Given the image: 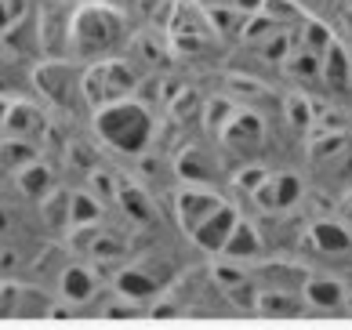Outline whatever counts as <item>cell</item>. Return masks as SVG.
<instances>
[{
    "label": "cell",
    "mask_w": 352,
    "mask_h": 330,
    "mask_svg": "<svg viewBox=\"0 0 352 330\" xmlns=\"http://www.w3.org/2000/svg\"><path fill=\"white\" fill-rule=\"evenodd\" d=\"M298 196H302V182L294 175H265V182L254 189V200L269 210L291 207V204H298Z\"/></svg>",
    "instance_id": "cell-7"
},
{
    "label": "cell",
    "mask_w": 352,
    "mask_h": 330,
    "mask_svg": "<svg viewBox=\"0 0 352 330\" xmlns=\"http://www.w3.org/2000/svg\"><path fill=\"white\" fill-rule=\"evenodd\" d=\"M309 243L316 247V254H349L352 250V226L345 218L316 221V226H309Z\"/></svg>",
    "instance_id": "cell-6"
},
{
    "label": "cell",
    "mask_w": 352,
    "mask_h": 330,
    "mask_svg": "<svg viewBox=\"0 0 352 330\" xmlns=\"http://www.w3.org/2000/svg\"><path fill=\"white\" fill-rule=\"evenodd\" d=\"M127 41V22L109 4H80L69 19V51L80 58H109Z\"/></svg>",
    "instance_id": "cell-1"
},
{
    "label": "cell",
    "mask_w": 352,
    "mask_h": 330,
    "mask_svg": "<svg viewBox=\"0 0 352 330\" xmlns=\"http://www.w3.org/2000/svg\"><path fill=\"white\" fill-rule=\"evenodd\" d=\"M349 309H352V290H349Z\"/></svg>",
    "instance_id": "cell-13"
},
{
    "label": "cell",
    "mask_w": 352,
    "mask_h": 330,
    "mask_svg": "<svg viewBox=\"0 0 352 330\" xmlns=\"http://www.w3.org/2000/svg\"><path fill=\"white\" fill-rule=\"evenodd\" d=\"M226 258H254L258 254V236H254V229L247 226V221L240 218V226H236V232L229 236V243H226V250H221Z\"/></svg>",
    "instance_id": "cell-8"
},
{
    "label": "cell",
    "mask_w": 352,
    "mask_h": 330,
    "mask_svg": "<svg viewBox=\"0 0 352 330\" xmlns=\"http://www.w3.org/2000/svg\"><path fill=\"white\" fill-rule=\"evenodd\" d=\"M197 4H204V8H240L243 15H251V11H262V4L265 0H197Z\"/></svg>",
    "instance_id": "cell-11"
},
{
    "label": "cell",
    "mask_w": 352,
    "mask_h": 330,
    "mask_svg": "<svg viewBox=\"0 0 352 330\" xmlns=\"http://www.w3.org/2000/svg\"><path fill=\"white\" fill-rule=\"evenodd\" d=\"M302 298L309 309H320V312H338V309H349V290L342 280H334V276H312L302 287Z\"/></svg>",
    "instance_id": "cell-5"
},
{
    "label": "cell",
    "mask_w": 352,
    "mask_h": 330,
    "mask_svg": "<svg viewBox=\"0 0 352 330\" xmlns=\"http://www.w3.org/2000/svg\"><path fill=\"white\" fill-rule=\"evenodd\" d=\"M91 287H95V280H91L87 269H69V276L62 280V290L69 298H91Z\"/></svg>",
    "instance_id": "cell-10"
},
{
    "label": "cell",
    "mask_w": 352,
    "mask_h": 330,
    "mask_svg": "<svg viewBox=\"0 0 352 330\" xmlns=\"http://www.w3.org/2000/svg\"><path fill=\"white\" fill-rule=\"evenodd\" d=\"M342 218H345L349 226H352V189L345 192V200H342Z\"/></svg>",
    "instance_id": "cell-12"
},
{
    "label": "cell",
    "mask_w": 352,
    "mask_h": 330,
    "mask_svg": "<svg viewBox=\"0 0 352 330\" xmlns=\"http://www.w3.org/2000/svg\"><path fill=\"white\" fill-rule=\"evenodd\" d=\"M116 287H120V294H127V298H149V294H156V283L146 280L138 269H127L120 280H116Z\"/></svg>",
    "instance_id": "cell-9"
},
{
    "label": "cell",
    "mask_w": 352,
    "mask_h": 330,
    "mask_svg": "<svg viewBox=\"0 0 352 330\" xmlns=\"http://www.w3.org/2000/svg\"><path fill=\"white\" fill-rule=\"evenodd\" d=\"M221 204L226 200H221L218 192H211L207 186H186V189H178V196H175V218H178V226L186 232H197Z\"/></svg>",
    "instance_id": "cell-3"
},
{
    "label": "cell",
    "mask_w": 352,
    "mask_h": 330,
    "mask_svg": "<svg viewBox=\"0 0 352 330\" xmlns=\"http://www.w3.org/2000/svg\"><path fill=\"white\" fill-rule=\"evenodd\" d=\"M95 131H98V138L106 142L109 149L124 153V156H138V153H146L153 145L156 124H153L146 105H138L131 98H116V102L98 105Z\"/></svg>",
    "instance_id": "cell-2"
},
{
    "label": "cell",
    "mask_w": 352,
    "mask_h": 330,
    "mask_svg": "<svg viewBox=\"0 0 352 330\" xmlns=\"http://www.w3.org/2000/svg\"><path fill=\"white\" fill-rule=\"evenodd\" d=\"M236 226H240V210L232 204H221L197 232H189V240L197 243L200 250H207V254H221L226 243H229V236L236 232Z\"/></svg>",
    "instance_id": "cell-4"
}]
</instances>
